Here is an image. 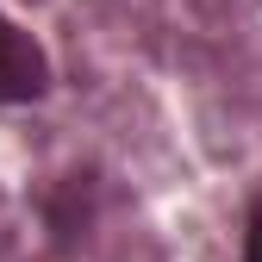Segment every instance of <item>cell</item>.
I'll use <instances>...</instances> for the list:
<instances>
[{"instance_id":"1","label":"cell","mask_w":262,"mask_h":262,"mask_svg":"<svg viewBox=\"0 0 262 262\" xmlns=\"http://www.w3.org/2000/svg\"><path fill=\"white\" fill-rule=\"evenodd\" d=\"M44 88H50V62H44L38 38H31L25 25H13L7 13H0V106L38 100Z\"/></svg>"},{"instance_id":"2","label":"cell","mask_w":262,"mask_h":262,"mask_svg":"<svg viewBox=\"0 0 262 262\" xmlns=\"http://www.w3.org/2000/svg\"><path fill=\"white\" fill-rule=\"evenodd\" d=\"M244 262H262V200L250 206V225H244Z\"/></svg>"}]
</instances>
